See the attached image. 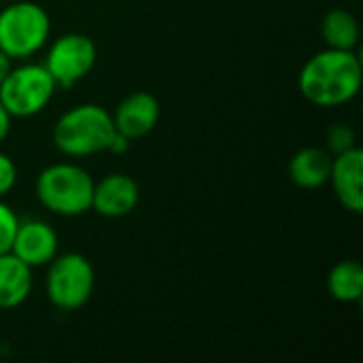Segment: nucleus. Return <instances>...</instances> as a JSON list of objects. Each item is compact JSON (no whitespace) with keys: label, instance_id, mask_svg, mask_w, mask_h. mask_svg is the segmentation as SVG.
I'll list each match as a JSON object with an SVG mask.
<instances>
[{"label":"nucleus","instance_id":"nucleus-1","mask_svg":"<svg viewBox=\"0 0 363 363\" xmlns=\"http://www.w3.org/2000/svg\"><path fill=\"white\" fill-rule=\"evenodd\" d=\"M363 68L355 49H332L315 53L300 70V91L315 106L330 108L351 102L362 89Z\"/></svg>","mask_w":363,"mask_h":363},{"label":"nucleus","instance_id":"nucleus-2","mask_svg":"<svg viewBox=\"0 0 363 363\" xmlns=\"http://www.w3.org/2000/svg\"><path fill=\"white\" fill-rule=\"evenodd\" d=\"M111 113L100 104H77L53 125V145L66 157H89L108 151L115 136Z\"/></svg>","mask_w":363,"mask_h":363},{"label":"nucleus","instance_id":"nucleus-3","mask_svg":"<svg viewBox=\"0 0 363 363\" xmlns=\"http://www.w3.org/2000/svg\"><path fill=\"white\" fill-rule=\"evenodd\" d=\"M91 174L72 162H57L40 170L36 179V198L53 215L79 217L91 211Z\"/></svg>","mask_w":363,"mask_h":363},{"label":"nucleus","instance_id":"nucleus-4","mask_svg":"<svg viewBox=\"0 0 363 363\" xmlns=\"http://www.w3.org/2000/svg\"><path fill=\"white\" fill-rule=\"evenodd\" d=\"M51 36L49 13L32 2H11L0 11V51L11 60H28L47 47Z\"/></svg>","mask_w":363,"mask_h":363},{"label":"nucleus","instance_id":"nucleus-5","mask_svg":"<svg viewBox=\"0 0 363 363\" xmlns=\"http://www.w3.org/2000/svg\"><path fill=\"white\" fill-rule=\"evenodd\" d=\"M96 287L91 262L81 253H62L47 264L45 291L49 302L60 311L83 308Z\"/></svg>","mask_w":363,"mask_h":363},{"label":"nucleus","instance_id":"nucleus-6","mask_svg":"<svg viewBox=\"0 0 363 363\" xmlns=\"http://www.w3.org/2000/svg\"><path fill=\"white\" fill-rule=\"evenodd\" d=\"M57 91L55 81L43 64L11 66L0 83V102L11 117L28 119L47 108Z\"/></svg>","mask_w":363,"mask_h":363},{"label":"nucleus","instance_id":"nucleus-7","mask_svg":"<svg viewBox=\"0 0 363 363\" xmlns=\"http://www.w3.org/2000/svg\"><path fill=\"white\" fill-rule=\"evenodd\" d=\"M98 49L96 43L79 32H68L55 38L47 51L43 66L51 74L57 87L68 89L83 81L96 66Z\"/></svg>","mask_w":363,"mask_h":363},{"label":"nucleus","instance_id":"nucleus-8","mask_svg":"<svg viewBox=\"0 0 363 363\" xmlns=\"http://www.w3.org/2000/svg\"><path fill=\"white\" fill-rule=\"evenodd\" d=\"M60 238L51 223L43 219H19L11 253L19 257L26 266L40 268L47 266L57 255Z\"/></svg>","mask_w":363,"mask_h":363},{"label":"nucleus","instance_id":"nucleus-9","mask_svg":"<svg viewBox=\"0 0 363 363\" xmlns=\"http://www.w3.org/2000/svg\"><path fill=\"white\" fill-rule=\"evenodd\" d=\"M138 200H140L138 183L123 172H111L94 183L91 211H96L100 217L119 219L130 215L136 208Z\"/></svg>","mask_w":363,"mask_h":363},{"label":"nucleus","instance_id":"nucleus-10","mask_svg":"<svg viewBox=\"0 0 363 363\" xmlns=\"http://www.w3.org/2000/svg\"><path fill=\"white\" fill-rule=\"evenodd\" d=\"M338 202L353 215L363 213V151L359 147L334 155L330 181Z\"/></svg>","mask_w":363,"mask_h":363},{"label":"nucleus","instance_id":"nucleus-11","mask_svg":"<svg viewBox=\"0 0 363 363\" xmlns=\"http://www.w3.org/2000/svg\"><path fill=\"white\" fill-rule=\"evenodd\" d=\"M111 117L115 130L121 136H125L128 140H136L147 136L157 125L160 102L149 91H134L117 104Z\"/></svg>","mask_w":363,"mask_h":363},{"label":"nucleus","instance_id":"nucleus-12","mask_svg":"<svg viewBox=\"0 0 363 363\" xmlns=\"http://www.w3.org/2000/svg\"><path fill=\"white\" fill-rule=\"evenodd\" d=\"M334 155L321 147H304L289 160L287 174L302 189H319L330 181Z\"/></svg>","mask_w":363,"mask_h":363},{"label":"nucleus","instance_id":"nucleus-13","mask_svg":"<svg viewBox=\"0 0 363 363\" xmlns=\"http://www.w3.org/2000/svg\"><path fill=\"white\" fill-rule=\"evenodd\" d=\"M32 268L11 251L0 255V308L11 311L21 306L32 291Z\"/></svg>","mask_w":363,"mask_h":363},{"label":"nucleus","instance_id":"nucleus-14","mask_svg":"<svg viewBox=\"0 0 363 363\" xmlns=\"http://www.w3.org/2000/svg\"><path fill=\"white\" fill-rule=\"evenodd\" d=\"M328 291L336 302L355 304L363 296V268L355 259L338 262L328 274Z\"/></svg>","mask_w":363,"mask_h":363},{"label":"nucleus","instance_id":"nucleus-15","mask_svg":"<svg viewBox=\"0 0 363 363\" xmlns=\"http://www.w3.org/2000/svg\"><path fill=\"white\" fill-rule=\"evenodd\" d=\"M321 38L332 49H357L359 21L351 11L334 9L321 21Z\"/></svg>","mask_w":363,"mask_h":363},{"label":"nucleus","instance_id":"nucleus-16","mask_svg":"<svg viewBox=\"0 0 363 363\" xmlns=\"http://www.w3.org/2000/svg\"><path fill=\"white\" fill-rule=\"evenodd\" d=\"M357 147V134L351 125L347 123H334L328 128L325 132V149L332 153V155H338V153H345L349 149H355Z\"/></svg>","mask_w":363,"mask_h":363},{"label":"nucleus","instance_id":"nucleus-17","mask_svg":"<svg viewBox=\"0 0 363 363\" xmlns=\"http://www.w3.org/2000/svg\"><path fill=\"white\" fill-rule=\"evenodd\" d=\"M17 223H19L17 213H15L6 202L0 200V255L11 251V245H13V236H15Z\"/></svg>","mask_w":363,"mask_h":363},{"label":"nucleus","instance_id":"nucleus-18","mask_svg":"<svg viewBox=\"0 0 363 363\" xmlns=\"http://www.w3.org/2000/svg\"><path fill=\"white\" fill-rule=\"evenodd\" d=\"M17 183V166L15 162L0 151V200L15 187Z\"/></svg>","mask_w":363,"mask_h":363},{"label":"nucleus","instance_id":"nucleus-19","mask_svg":"<svg viewBox=\"0 0 363 363\" xmlns=\"http://www.w3.org/2000/svg\"><path fill=\"white\" fill-rule=\"evenodd\" d=\"M11 121H13V117L9 115V111L2 106V102H0V145L6 140V136H9V132H11Z\"/></svg>","mask_w":363,"mask_h":363},{"label":"nucleus","instance_id":"nucleus-20","mask_svg":"<svg viewBox=\"0 0 363 363\" xmlns=\"http://www.w3.org/2000/svg\"><path fill=\"white\" fill-rule=\"evenodd\" d=\"M11 62H13V60H11L4 51H0V83H2V79L6 77V72H9L11 66H13Z\"/></svg>","mask_w":363,"mask_h":363}]
</instances>
